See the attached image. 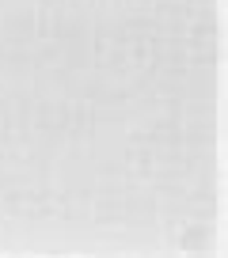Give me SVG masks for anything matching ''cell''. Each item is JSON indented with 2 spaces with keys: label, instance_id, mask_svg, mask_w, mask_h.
I'll return each instance as SVG.
<instances>
[]
</instances>
